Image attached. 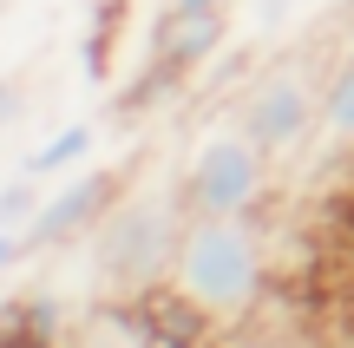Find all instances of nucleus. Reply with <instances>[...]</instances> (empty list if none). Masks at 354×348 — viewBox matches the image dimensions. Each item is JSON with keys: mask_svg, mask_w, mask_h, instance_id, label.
I'll use <instances>...</instances> for the list:
<instances>
[{"mask_svg": "<svg viewBox=\"0 0 354 348\" xmlns=\"http://www.w3.org/2000/svg\"><path fill=\"white\" fill-rule=\"evenodd\" d=\"M171 289L190 296L216 329L243 322L269 289V244L250 217H190L171 257Z\"/></svg>", "mask_w": 354, "mask_h": 348, "instance_id": "obj_1", "label": "nucleus"}, {"mask_svg": "<svg viewBox=\"0 0 354 348\" xmlns=\"http://www.w3.org/2000/svg\"><path fill=\"white\" fill-rule=\"evenodd\" d=\"M190 210L184 191H138V197H118L105 210V223L92 230V263H99V283L112 296H138V289L171 283V257H177V237H184Z\"/></svg>", "mask_w": 354, "mask_h": 348, "instance_id": "obj_2", "label": "nucleus"}, {"mask_svg": "<svg viewBox=\"0 0 354 348\" xmlns=\"http://www.w3.org/2000/svg\"><path fill=\"white\" fill-rule=\"evenodd\" d=\"M177 191H184L190 217H250L269 191V152L250 145L243 131H223V138L197 145Z\"/></svg>", "mask_w": 354, "mask_h": 348, "instance_id": "obj_3", "label": "nucleus"}, {"mask_svg": "<svg viewBox=\"0 0 354 348\" xmlns=\"http://www.w3.org/2000/svg\"><path fill=\"white\" fill-rule=\"evenodd\" d=\"M315 125H322V86L302 73V66H276V73H263L250 92H243V105H236V131L250 145H263L269 158L295 152Z\"/></svg>", "mask_w": 354, "mask_h": 348, "instance_id": "obj_4", "label": "nucleus"}, {"mask_svg": "<svg viewBox=\"0 0 354 348\" xmlns=\"http://www.w3.org/2000/svg\"><path fill=\"white\" fill-rule=\"evenodd\" d=\"M118 191H125V178H118V171H79L73 184H59V191L33 210V223L20 230L26 250H59V244L92 237V230L105 223V210L118 204Z\"/></svg>", "mask_w": 354, "mask_h": 348, "instance_id": "obj_5", "label": "nucleus"}, {"mask_svg": "<svg viewBox=\"0 0 354 348\" xmlns=\"http://www.w3.org/2000/svg\"><path fill=\"white\" fill-rule=\"evenodd\" d=\"M223 33H230V13H216V7H171L165 20H158V66L165 73H190V66H203L216 46H223Z\"/></svg>", "mask_w": 354, "mask_h": 348, "instance_id": "obj_6", "label": "nucleus"}, {"mask_svg": "<svg viewBox=\"0 0 354 348\" xmlns=\"http://www.w3.org/2000/svg\"><path fill=\"white\" fill-rule=\"evenodd\" d=\"M86 152H92V125H86V118H73V125H59L39 152H26L20 171H33V178H59V171H73Z\"/></svg>", "mask_w": 354, "mask_h": 348, "instance_id": "obj_7", "label": "nucleus"}, {"mask_svg": "<svg viewBox=\"0 0 354 348\" xmlns=\"http://www.w3.org/2000/svg\"><path fill=\"white\" fill-rule=\"evenodd\" d=\"M322 131L335 145H354V53L328 73V86H322Z\"/></svg>", "mask_w": 354, "mask_h": 348, "instance_id": "obj_8", "label": "nucleus"}, {"mask_svg": "<svg viewBox=\"0 0 354 348\" xmlns=\"http://www.w3.org/2000/svg\"><path fill=\"white\" fill-rule=\"evenodd\" d=\"M0 322L26 329V336H46V342H59L66 315H59V296H20V302H7V309H0Z\"/></svg>", "mask_w": 354, "mask_h": 348, "instance_id": "obj_9", "label": "nucleus"}, {"mask_svg": "<svg viewBox=\"0 0 354 348\" xmlns=\"http://www.w3.org/2000/svg\"><path fill=\"white\" fill-rule=\"evenodd\" d=\"M39 204H46V197H39V178L33 171H13V178L0 184V230H26Z\"/></svg>", "mask_w": 354, "mask_h": 348, "instance_id": "obj_10", "label": "nucleus"}, {"mask_svg": "<svg viewBox=\"0 0 354 348\" xmlns=\"http://www.w3.org/2000/svg\"><path fill=\"white\" fill-rule=\"evenodd\" d=\"M79 348H138V342H131V329L118 322V309L105 302V315H99V322L86 329V342H79Z\"/></svg>", "mask_w": 354, "mask_h": 348, "instance_id": "obj_11", "label": "nucleus"}, {"mask_svg": "<svg viewBox=\"0 0 354 348\" xmlns=\"http://www.w3.org/2000/svg\"><path fill=\"white\" fill-rule=\"evenodd\" d=\"M26 112V99H20V86H13V79H0V131L13 125V118Z\"/></svg>", "mask_w": 354, "mask_h": 348, "instance_id": "obj_12", "label": "nucleus"}, {"mask_svg": "<svg viewBox=\"0 0 354 348\" xmlns=\"http://www.w3.org/2000/svg\"><path fill=\"white\" fill-rule=\"evenodd\" d=\"M0 348H59V342H46V336H26V329L0 322Z\"/></svg>", "mask_w": 354, "mask_h": 348, "instance_id": "obj_13", "label": "nucleus"}, {"mask_svg": "<svg viewBox=\"0 0 354 348\" xmlns=\"http://www.w3.org/2000/svg\"><path fill=\"white\" fill-rule=\"evenodd\" d=\"M20 257H26V237H20V230H0V276H7Z\"/></svg>", "mask_w": 354, "mask_h": 348, "instance_id": "obj_14", "label": "nucleus"}, {"mask_svg": "<svg viewBox=\"0 0 354 348\" xmlns=\"http://www.w3.org/2000/svg\"><path fill=\"white\" fill-rule=\"evenodd\" d=\"M282 13H289V0H256V20H263V26H276Z\"/></svg>", "mask_w": 354, "mask_h": 348, "instance_id": "obj_15", "label": "nucleus"}, {"mask_svg": "<svg viewBox=\"0 0 354 348\" xmlns=\"http://www.w3.org/2000/svg\"><path fill=\"white\" fill-rule=\"evenodd\" d=\"M171 7H190V13H197V7H216V13H230L236 0H171Z\"/></svg>", "mask_w": 354, "mask_h": 348, "instance_id": "obj_16", "label": "nucleus"}, {"mask_svg": "<svg viewBox=\"0 0 354 348\" xmlns=\"http://www.w3.org/2000/svg\"><path fill=\"white\" fill-rule=\"evenodd\" d=\"M243 348H302V342H289V336H256V342H243Z\"/></svg>", "mask_w": 354, "mask_h": 348, "instance_id": "obj_17", "label": "nucleus"}]
</instances>
